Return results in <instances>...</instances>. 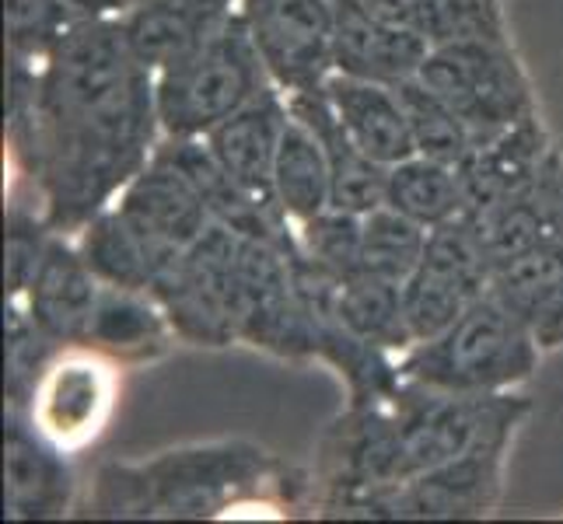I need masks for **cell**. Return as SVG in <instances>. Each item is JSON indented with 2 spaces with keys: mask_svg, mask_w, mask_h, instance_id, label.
Masks as SVG:
<instances>
[{
  "mask_svg": "<svg viewBox=\"0 0 563 524\" xmlns=\"http://www.w3.org/2000/svg\"><path fill=\"white\" fill-rule=\"evenodd\" d=\"M77 248H81L91 274L109 287L151 290V256L133 231V224L120 213V207L109 203L77 231Z\"/></svg>",
  "mask_w": 563,
  "mask_h": 524,
  "instance_id": "obj_27",
  "label": "cell"
},
{
  "mask_svg": "<svg viewBox=\"0 0 563 524\" xmlns=\"http://www.w3.org/2000/svg\"><path fill=\"white\" fill-rule=\"evenodd\" d=\"M4 357H8V405L29 410V399L35 392L38 378L53 360L56 343L35 325L29 308L22 301H8L4 322Z\"/></svg>",
  "mask_w": 563,
  "mask_h": 524,
  "instance_id": "obj_33",
  "label": "cell"
},
{
  "mask_svg": "<svg viewBox=\"0 0 563 524\" xmlns=\"http://www.w3.org/2000/svg\"><path fill=\"white\" fill-rule=\"evenodd\" d=\"M431 227L417 224L396 207H375L361 213V274L406 283L423 259Z\"/></svg>",
  "mask_w": 563,
  "mask_h": 524,
  "instance_id": "obj_29",
  "label": "cell"
},
{
  "mask_svg": "<svg viewBox=\"0 0 563 524\" xmlns=\"http://www.w3.org/2000/svg\"><path fill=\"white\" fill-rule=\"evenodd\" d=\"M274 200L290 224H305L333 207V175L319 137L290 115L274 165Z\"/></svg>",
  "mask_w": 563,
  "mask_h": 524,
  "instance_id": "obj_25",
  "label": "cell"
},
{
  "mask_svg": "<svg viewBox=\"0 0 563 524\" xmlns=\"http://www.w3.org/2000/svg\"><path fill=\"white\" fill-rule=\"evenodd\" d=\"M553 144L556 141H550L539 115H529V120L490 133H476L465 158L455 165L465 213L490 207L518 186L536 179L539 168L553 154Z\"/></svg>",
  "mask_w": 563,
  "mask_h": 524,
  "instance_id": "obj_16",
  "label": "cell"
},
{
  "mask_svg": "<svg viewBox=\"0 0 563 524\" xmlns=\"http://www.w3.org/2000/svg\"><path fill=\"white\" fill-rule=\"evenodd\" d=\"M329 315H333L346 333L361 343L382 349V354H406L413 346L410 325L402 312V283L382 280L375 274L343 277L329 298Z\"/></svg>",
  "mask_w": 563,
  "mask_h": 524,
  "instance_id": "obj_24",
  "label": "cell"
},
{
  "mask_svg": "<svg viewBox=\"0 0 563 524\" xmlns=\"http://www.w3.org/2000/svg\"><path fill=\"white\" fill-rule=\"evenodd\" d=\"M172 336H176V328L151 290L102 283L85 346L109 357L112 364H144L162 357Z\"/></svg>",
  "mask_w": 563,
  "mask_h": 524,
  "instance_id": "obj_22",
  "label": "cell"
},
{
  "mask_svg": "<svg viewBox=\"0 0 563 524\" xmlns=\"http://www.w3.org/2000/svg\"><path fill=\"white\" fill-rule=\"evenodd\" d=\"M115 207L141 235L151 256V269L165 259L183 256L213 224L203 197L186 179V171L158 158V154L123 186Z\"/></svg>",
  "mask_w": 563,
  "mask_h": 524,
  "instance_id": "obj_12",
  "label": "cell"
},
{
  "mask_svg": "<svg viewBox=\"0 0 563 524\" xmlns=\"http://www.w3.org/2000/svg\"><path fill=\"white\" fill-rule=\"evenodd\" d=\"M322 91H325L329 105L336 109L343 130L351 133L354 144L367 154V158L393 168L417 154L413 137H410V123H406V112H402L396 88L333 70L329 81L322 85Z\"/></svg>",
  "mask_w": 563,
  "mask_h": 524,
  "instance_id": "obj_21",
  "label": "cell"
},
{
  "mask_svg": "<svg viewBox=\"0 0 563 524\" xmlns=\"http://www.w3.org/2000/svg\"><path fill=\"white\" fill-rule=\"evenodd\" d=\"M235 11L239 0H144L123 14V32L141 64L162 70L186 49L203 43Z\"/></svg>",
  "mask_w": 563,
  "mask_h": 524,
  "instance_id": "obj_23",
  "label": "cell"
},
{
  "mask_svg": "<svg viewBox=\"0 0 563 524\" xmlns=\"http://www.w3.org/2000/svg\"><path fill=\"white\" fill-rule=\"evenodd\" d=\"M8 56L29 64H46L60 38L81 22L67 0H4Z\"/></svg>",
  "mask_w": 563,
  "mask_h": 524,
  "instance_id": "obj_32",
  "label": "cell"
},
{
  "mask_svg": "<svg viewBox=\"0 0 563 524\" xmlns=\"http://www.w3.org/2000/svg\"><path fill=\"white\" fill-rule=\"evenodd\" d=\"M239 14L284 94L322 88L336 70L333 0H239Z\"/></svg>",
  "mask_w": 563,
  "mask_h": 524,
  "instance_id": "obj_9",
  "label": "cell"
},
{
  "mask_svg": "<svg viewBox=\"0 0 563 524\" xmlns=\"http://www.w3.org/2000/svg\"><path fill=\"white\" fill-rule=\"evenodd\" d=\"M99 290L102 280L91 274L77 242H70L67 235H53L29 290L22 298H8V301H22L35 325L56 346L70 349V346H85Z\"/></svg>",
  "mask_w": 563,
  "mask_h": 524,
  "instance_id": "obj_15",
  "label": "cell"
},
{
  "mask_svg": "<svg viewBox=\"0 0 563 524\" xmlns=\"http://www.w3.org/2000/svg\"><path fill=\"white\" fill-rule=\"evenodd\" d=\"M239 248L242 235L213 221L183 256L151 269V294L179 339L192 346L239 343Z\"/></svg>",
  "mask_w": 563,
  "mask_h": 524,
  "instance_id": "obj_6",
  "label": "cell"
},
{
  "mask_svg": "<svg viewBox=\"0 0 563 524\" xmlns=\"http://www.w3.org/2000/svg\"><path fill=\"white\" fill-rule=\"evenodd\" d=\"M287 109L290 115L316 133L325 161H329V175H333V207L346 210V213H367L385 203V182H388V168L378 165L375 158L354 144L351 133L343 130L336 109L329 105L325 91L312 88V91H295L287 94Z\"/></svg>",
  "mask_w": 563,
  "mask_h": 524,
  "instance_id": "obj_19",
  "label": "cell"
},
{
  "mask_svg": "<svg viewBox=\"0 0 563 524\" xmlns=\"http://www.w3.org/2000/svg\"><path fill=\"white\" fill-rule=\"evenodd\" d=\"M364 4L420 32L431 46L455 38H511L500 0H364Z\"/></svg>",
  "mask_w": 563,
  "mask_h": 524,
  "instance_id": "obj_26",
  "label": "cell"
},
{
  "mask_svg": "<svg viewBox=\"0 0 563 524\" xmlns=\"http://www.w3.org/2000/svg\"><path fill=\"white\" fill-rule=\"evenodd\" d=\"M269 74L235 11L203 43L154 70V105L162 137H207L228 115L266 91Z\"/></svg>",
  "mask_w": 563,
  "mask_h": 524,
  "instance_id": "obj_5",
  "label": "cell"
},
{
  "mask_svg": "<svg viewBox=\"0 0 563 524\" xmlns=\"http://www.w3.org/2000/svg\"><path fill=\"white\" fill-rule=\"evenodd\" d=\"M556 207H560V165H556V144L547 165L539 168L536 179L518 186L497 203L465 213L473 221L476 235L487 248V256L497 263L515 259L542 242L553 238L556 231Z\"/></svg>",
  "mask_w": 563,
  "mask_h": 524,
  "instance_id": "obj_18",
  "label": "cell"
},
{
  "mask_svg": "<svg viewBox=\"0 0 563 524\" xmlns=\"http://www.w3.org/2000/svg\"><path fill=\"white\" fill-rule=\"evenodd\" d=\"M274 461L252 444L168 451L147 465H106L95 479V517H218L260 497Z\"/></svg>",
  "mask_w": 563,
  "mask_h": 524,
  "instance_id": "obj_3",
  "label": "cell"
},
{
  "mask_svg": "<svg viewBox=\"0 0 563 524\" xmlns=\"http://www.w3.org/2000/svg\"><path fill=\"white\" fill-rule=\"evenodd\" d=\"M287 120H290L287 94L277 85H269L249 105H242L235 115H228L221 126H213L203 137L210 150L218 154V161L235 175L252 197L274 207H277L274 165H277Z\"/></svg>",
  "mask_w": 563,
  "mask_h": 524,
  "instance_id": "obj_17",
  "label": "cell"
},
{
  "mask_svg": "<svg viewBox=\"0 0 563 524\" xmlns=\"http://www.w3.org/2000/svg\"><path fill=\"white\" fill-rule=\"evenodd\" d=\"M112 395V360L88 346H70L60 360H49L25 413L56 448L74 451L99 437Z\"/></svg>",
  "mask_w": 563,
  "mask_h": 524,
  "instance_id": "obj_11",
  "label": "cell"
},
{
  "mask_svg": "<svg viewBox=\"0 0 563 524\" xmlns=\"http://www.w3.org/2000/svg\"><path fill=\"white\" fill-rule=\"evenodd\" d=\"M336 14V70L396 88L420 74L431 43L364 0H333Z\"/></svg>",
  "mask_w": 563,
  "mask_h": 524,
  "instance_id": "obj_14",
  "label": "cell"
},
{
  "mask_svg": "<svg viewBox=\"0 0 563 524\" xmlns=\"http://www.w3.org/2000/svg\"><path fill=\"white\" fill-rule=\"evenodd\" d=\"M556 165H560V207H556V231L553 238L563 252V144H556Z\"/></svg>",
  "mask_w": 563,
  "mask_h": 524,
  "instance_id": "obj_37",
  "label": "cell"
},
{
  "mask_svg": "<svg viewBox=\"0 0 563 524\" xmlns=\"http://www.w3.org/2000/svg\"><path fill=\"white\" fill-rule=\"evenodd\" d=\"M385 203L406 213V218H413L423 227H438L444 221L459 218V213H465L455 168L434 158H423V154H413V158L388 168Z\"/></svg>",
  "mask_w": 563,
  "mask_h": 524,
  "instance_id": "obj_28",
  "label": "cell"
},
{
  "mask_svg": "<svg viewBox=\"0 0 563 524\" xmlns=\"http://www.w3.org/2000/svg\"><path fill=\"white\" fill-rule=\"evenodd\" d=\"M542 346L511 308H504L490 290L434 339L413 343L396 357L402 381L459 395L511 392L529 381L539 367Z\"/></svg>",
  "mask_w": 563,
  "mask_h": 524,
  "instance_id": "obj_4",
  "label": "cell"
},
{
  "mask_svg": "<svg viewBox=\"0 0 563 524\" xmlns=\"http://www.w3.org/2000/svg\"><path fill=\"white\" fill-rule=\"evenodd\" d=\"M490 294L529 325L542 349L563 346V252L556 238L497 263Z\"/></svg>",
  "mask_w": 563,
  "mask_h": 524,
  "instance_id": "obj_20",
  "label": "cell"
},
{
  "mask_svg": "<svg viewBox=\"0 0 563 524\" xmlns=\"http://www.w3.org/2000/svg\"><path fill=\"white\" fill-rule=\"evenodd\" d=\"M417 77L462 115L473 137L539 115L511 38H455L431 46Z\"/></svg>",
  "mask_w": 563,
  "mask_h": 524,
  "instance_id": "obj_7",
  "label": "cell"
},
{
  "mask_svg": "<svg viewBox=\"0 0 563 524\" xmlns=\"http://www.w3.org/2000/svg\"><path fill=\"white\" fill-rule=\"evenodd\" d=\"M77 18H123L133 0H67Z\"/></svg>",
  "mask_w": 563,
  "mask_h": 524,
  "instance_id": "obj_36",
  "label": "cell"
},
{
  "mask_svg": "<svg viewBox=\"0 0 563 524\" xmlns=\"http://www.w3.org/2000/svg\"><path fill=\"white\" fill-rule=\"evenodd\" d=\"M504 448L473 451L431 472L372 493H357L329 503V514L340 517H479L490 514L500 497Z\"/></svg>",
  "mask_w": 563,
  "mask_h": 524,
  "instance_id": "obj_10",
  "label": "cell"
},
{
  "mask_svg": "<svg viewBox=\"0 0 563 524\" xmlns=\"http://www.w3.org/2000/svg\"><path fill=\"white\" fill-rule=\"evenodd\" d=\"M295 231L301 256L312 259L325 274L340 280L361 274V213L329 207L319 218L298 224Z\"/></svg>",
  "mask_w": 563,
  "mask_h": 524,
  "instance_id": "obj_34",
  "label": "cell"
},
{
  "mask_svg": "<svg viewBox=\"0 0 563 524\" xmlns=\"http://www.w3.org/2000/svg\"><path fill=\"white\" fill-rule=\"evenodd\" d=\"M8 144L56 235L115 203L162 144L154 70L123 18H81L46 64L8 56Z\"/></svg>",
  "mask_w": 563,
  "mask_h": 524,
  "instance_id": "obj_1",
  "label": "cell"
},
{
  "mask_svg": "<svg viewBox=\"0 0 563 524\" xmlns=\"http://www.w3.org/2000/svg\"><path fill=\"white\" fill-rule=\"evenodd\" d=\"M56 231L49 227L43 207L11 200L8 207V242H4V269H8V298H22L38 263L46 256V245Z\"/></svg>",
  "mask_w": 563,
  "mask_h": 524,
  "instance_id": "obj_35",
  "label": "cell"
},
{
  "mask_svg": "<svg viewBox=\"0 0 563 524\" xmlns=\"http://www.w3.org/2000/svg\"><path fill=\"white\" fill-rule=\"evenodd\" d=\"M476 298L479 294H473L452 274H444V269L431 263H420L413 269V277L402 283V312L413 343L434 339L438 333H444Z\"/></svg>",
  "mask_w": 563,
  "mask_h": 524,
  "instance_id": "obj_31",
  "label": "cell"
},
{
  "mask_svg": "<svg viewBox=\"0 0 563 524\" xmlns=\"http://www.w3.org/2000/svg\"><path fill=\"white\" fill-rule=\"evenodd\" d=\"M396 94L402 102L406 123H410V137H413L417 154L455 168L473 144V130L465 126L462 115L444 102L438 91L427 88L420 77H410V81L396 85Z\"/></svg>",
  "mask_w": 563,
  "mask_h": 524,
  "instance_id": "obj_30",
  "label": "cell"
},
{
  "mask_svg": "<svg viewBox=\"0 0 563 524\" xmlns=\"http://www.w3.org/2000/svg\"><path fill=\"white\" fill-rule=\"evenodd\" d=\"M137 4H144V0H133V8H137Z\"/></svg>",
  "mask_w": 563,
  "mask_h": 524,
  "instance_id": "obj_38",
  "label": "cell"
},
{
  "mask_svg": "<svg viewBox=\"0 0 563 524\" xmlns=\"http://www.w3.org/2000/svg\"><path fill=\"white\" fill-rule=\"evenodd\" d=\"M74 503V472L64 448L38 431L25 410L4 413V517L46 521L64 517Z\"/></svg>",
  "mask_w": 563,
  "mask_h": 524,
  "instance_id": "obj_13",
  "label": "cell"
},
{
  "mask_svg": "<svg viewBox=\"0 0 563 524\" xmlns=\"http://www.w3.org/2000/svg\"><path fill=\"white\" fill-rule=\"evenodd\" d=\"M529 402L508 392L459 395L399 381L393 392L351 402L322 437V508L396 487L473 451L508 448Z\"/></svg>",
  "mask_w": 563,
  "mask_h": 524,
  "instance_id": "obj_2",
  "label": "cell"
},
{
  "mask_svg": "<svg viewBox=\"0 0 563 524\" xmlns=\"http://www.w3.org/2000/svg\"><path fill=\"white\" fill-rule=\"evenodd\" d=\"M295 248L263 238H242L239 248V339L290 360L319 357V328L290 263Z\"/></svg>",
  "mask_w": 563,
  "mask_h": 524,
  "instance_id": "obj_8",
  "label": "cell"
}]
</instances>
